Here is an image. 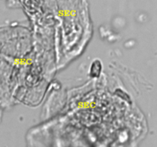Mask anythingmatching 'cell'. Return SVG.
<instances>
[]
</instances>
